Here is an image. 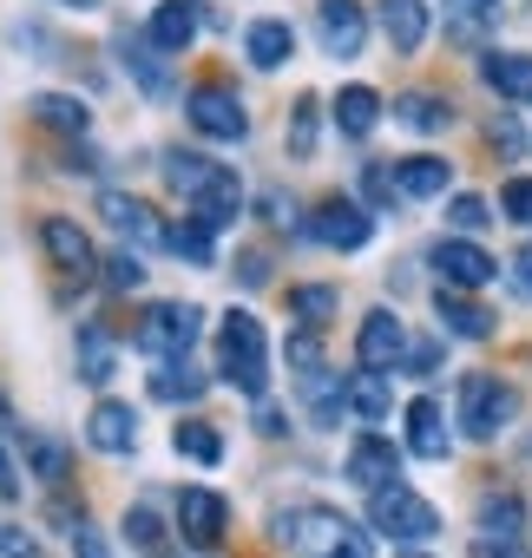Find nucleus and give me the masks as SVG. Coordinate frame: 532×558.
<instances>
[{"mask_svg": "<svg viewBox=\"0 0 532 558\" xmlns=\"http://www.w3.org/2000/svg\"><path fill=\"white\" fill-rule=\"evenodd\" d=\"M277 538L297 558H375L368 532L349 525L336 506H290V512H277Z\"/></svg>", "mask_w": 532, "mask_h": 558, "instance_id": "nucleus-1", "label": "nucleus"}, {"mask_svg": "<svg viewBox=\"0 0 532 558\" xmlns=\"http://www.w3.org/2000/svg\"><path fill=\"white\" fill-rule=\"evenodd\" d=\"M217 375L250 401H263V388H270V349H263V323L250 310H230L217 323Z\"/></svg>", "mask_w": 532, "mask_h": 558, "instance_id": "nucleus-2", "label": "nucleus"}, {"mask_svg": "<svg viewBox=\"0 0 532 558\" xmlns=\"http://www.w3.org/2000/svg\"><path fill=\"white\" fill-rule=\"evenodd\" d=\"M368 525L375 532H388V538H401V545H421V538H434L440 532V512L414 493V486H382V493H368Z\"/></svg>", "mask_w": 532, "mask_h": 558, "instance_id": "nucleus-3", "label": "nucleus"}, {"mask_svg": "<svg viewBox=\"0 0 532 558\" xmlns=\"http://www.w3.org/2000/svg\"><path fill=\"white\" fill-rule=\"evenodd\" d=\"M197 329H204V310L197 303H152L145 323H138V349L158 355V362H184L191 342H197Z\"/></svg>", "mask_w": 532, "mask_h": 558, "instance_id": "nucleus-4", "label": "nucleus"}, {"mask_svg": "<svg viewBox=\"0 0 532 558\" xmlns=\"http://www.w3.org/2000/svg\"><path fill=\"white\" fill-rule=\"evenodd\" d=\"M512 414H519V395L499 375H467L460 381V427H467V440H493Z\"/></svg>", "mask_w": 532, "mask_h": 558, "instance_id": "nucleus-5", "label": "nucleus"}, {"mask_svg": "<svg viewBox=\"0 0 532 558\" xmlns=\"http://www.w3.org/2000/svg\"><path fill=\"white\" fill-rule=\"evenodd\" d=\"M184 119H191L204 138H217V145L250 138V112H243V99H237L230 86H191V93H184Z\"/></svg>", "mask_w": 532, "mask_h": 558, "instance_id": "nucleus-6", "label": "nucleus"}, {"mask_svg": "<svg viewBox=\"0 0 532 558\" xmlns=\"http://www.w3.org/2000/svg\"><path fill=\"white\" fill-rule=\"evenodd\" d=\"M427 263L440 269V283H447V290H486L493 276H499V263H493L473 236H440V243L427 250Z\"/></svg>", "mask_w": 532, "mask_h": 558, "instance_id": "nucleus-7", "label": "nucleus"}, {"mask_svg": "<svg viewBox=\"0 0 532 558\" xmlns=\"http://www.w3.org/2000/svg\"><path fill=\"white\" fill-rule=\"evenodd\" d=\"M310 236H316V243H329V250H362V243L375 236V217H368L355 197H329V204H316Z\"/></svg>", "mask_w": 532, "mask_h": 558, "instance_id": "nucleus-8", "label": "nucleus"}, {"mask_svg": "<svg viewBox=\"0 0 532 558\" xmlns=\"http://www.w3.org/2000/svg\"><path fill=\"white\" fill-rule=\"evenodd\" d=\"M355 362L362 368H395V362H408V329H401V316L395 310H368L362 316V329H355Z\"/></svg>", "mask_w": 532, "mask_h": 558, "instance_id": "nucleus-9", "label": "nucleus"}, {"mask_svg": "<svg viewBox=\"0 0 532 558\" xmlns=\"http://www.w3.org/2000/svg\"><path fill=\"white\" fill-rule=\"evenodd\" d=\"M316 34H323L329 60H355L368 40V8H355V0H316Z\"/></svg>", "mask_w": 532, "mask_h": 558, "instance_id": "nucleus-10", "label": "nucleus"}, {"mask_svg": "<svg viewBox=\"0 0 532 558\" xmlns=\"http://www.w3.org/2000/svg\"><path fill=\"white\" fill-rule=\"evenodd\" d=\"M40 243H47V256H53L66 276H80V283H86L93 269H99V256H93V236H86L73 217H47V223H40Z\"/></svg>", "mask_w": 532, "mask_h": 558, "instance_id": "nucleus-11", "label": "nucleus"}, {"mask_svg": "<svg viewBox=\"0 0 532 558\" xmlns=\"http://www.w3.org/2000/svg\"><path fill=\"white\" fill-rule=\"evenodd\" d=\"M99 217H106L119 236H132V243H165V230H171V223H158V210H152L145 197H132V191H106V197H99Z\"/></svg>", "mask_w": 532, "mask_h": 558, "instance_id": "nucleus-12", "label": "nucleus"}, {"mask_svg": "<svg viewBox=\"0 0 532 558\" xmlns=\"http://www.w3.org/2000/svg\"><path fill=\"white\" fill-rule=\"evenodd\" d=\"M178 525H184V538L191 545H217L223 538V525H230V506H223V493H210V486H191L184 499H178Z\"/></svg>", "mask_w": 532, "mask_h": 558, "instance_id": "nucleus-13", "label": "nucleus"}, {"mask_svg": "<svg viewBox=\"0 0 532 558\" xmlns=\"http://www.w3.org/2000/svg\"><path fill=\"white\" fill-rule=\"evenodd\" d=\"M349 480H355L362 493H382V486L401 480V453H395L382 434H362V440L349 447Z\"/></svg>", "mask_w": 532, "mask_h": 558, "instance_id": "nucleus-14", "label": "nucleus"}, {"mask_svg": "<svg viewBox=\"0 0 532 558\" xmlns=\"http://www.w3.org/2000/svg\"><path fill=\"white\" fill-rule=\"evenodd\" d=\"M375 14H382V34L395 53H421L434 14H427V0H375Z\"/></svg>", "mask_w": 532, "mask_h": 558, "instance_id": "nucleus-15", "label": "nucleus"}, {"mask_svg": "<svg viewBox=\"0 0 532 558\" xmlns=\"http://www.w3.org/2000/svg\"><path fill=\"white\" fill-rule=\"evenodd\" d=\"M86 440H93L99 453H132V447H138V414H132V401H99L93 421H86Z\"/></svg>", "mask_w": 532, "mask_h": 558, "instance_id": "nucleus-16", "label": "nucleus"}, {"mask_svg": "<svg viewBox=\"0 0 532 558\" xmlns=\"http://www.w3.org/2000/svg\"><path fill=\"white\" fill-rule=\"evenodd\" d=\"M204 27V8L197 0H165V8H152V47L158 53H184Z\"/></svg>", "mask_w": 532, "mask_h": 558, "instance_id": "nucleus-17", "label": "nucleus"}, {"mask_svg": "<svg viewBox=\"0 0 532 558\" xmlns=\"http://www.w3.org/2000/svg\"><path fill=\"white\" fill-rule=\"evenodd\" d=\"M480 80L512 99V106H532V53H480Z\"/></svg>", "mask_w": 532, "mask_h": 558, "instance_id": "nucleus-18", "label": "nucleus"}, {"mask_svg": "<svg viewBox=\"0 0 532 558\" xmlns=\"http://www.w3.org/2000/svg\"><path fill=\"white\" fill-rule=\"evenodd\" d=\"M243 53H250V66H263V73L290 66V53H297L290 21H250V27H243Z\"/></svg>", "mask_w": 532, "mask_h": 558, "instance_id": "nucleus-19", "label": "nucleus"}, {"mask_svg": "<svg viewBox=\"0 0 532 558\" xmlns=\"http://www.w3.org/2000/svg\"><path fill=\"white\" fill-rule=\"evenodd\" d=\"M434 316H440V329L460 336V342H486V336H493V310H480V303L460 296V290H440V296H434Z\"/></svg>", "mask_w": 532, "mask_h": 558, "instance_id": "nucleus-20", "label": "nucleus"}, {"mask_svg": "<svg viewBox=\"0 0 532 558\" xmlns=\"http://www.w3.org/2000/svg\"><path fill=\"white\" fill-rule=\"evenodd\" d=\"M408 453L414 460H447V414L440 401H408Z\"/></svg>", "mask_w": 532, "mask_h": 558, "instance_id": "nucleus-21", "label": "nucleus"}, {"mask_svg": "<svg viewBox=\"0 0 532 558\" xmlns=\"http://www.w3.org/2000/svg\"><path fill=\"white\" fill-rule=\"evenodd\" d=\"M119 53H125V73L138 80V93H145V99H171V93H178L152 40H132V34H119Z\"/></svg>", "mask_w": 532, "mask_h": 558, "instance_id": "nucleus-22", "label": "nucleus"}, {"mask_svg": "<svg viewBox=\"0 0 532 558\" xmlns=\"http://www.w3.org/2000/svg\"><path fill=\"white\" fill-rule=\"evenodd\" d=\"M395 184H401V197H440L454 184V165L434 151H414V158H395Z\"/></svg>", "mask_w": 532, "mask_h": 558, "instance_id": "nucleus-23", "label": "nucleus"}, {"mask_svg": "<svg viewBox=\"0 0 532 558\" xmlns=\"http://www.w3.org/2000/svg\"><path fill=\"white\" fill-rule=\"evenodd\" d=\"M27 112H34L47 132H66V138H86V125H93V106L73 99V93H34Z\"/></svg>", "mask_w": 532, "mask_h": 558, "instance_id": "nucleus-24", "label": "nucleus"}, {"mask_svg": "<svg viewBox=\"0 0 532 558\" xmlns=\"http://www.w3.org/2000/svg\"><path fill=\"white\" fill-rule=\"evenodd\" d=\"M210 236H217L210 217H178V223L165 230V250L184 256V263H197V269H210V263H217V243H210Z\"/></svg>", "mask_w": 532, "mask_h": 558, "instance_id": "nucleus-25", "label": "nucleus"}, {"mask_svg": "<svg viewBox=\"0 0 532 558\" xmlns=\"http://www.w3.org/2000/svg\"><path fill=\"white\" fill-rule=\"evenodd\" d=\"M375 119H382V93H375V86H342V93H336V125H342V138H368Z\"/></svg>", "mask_w": 532, "mask_h": 558, "instance_id": "nucleus-26", "label": "nucleus"}, {"mask_svg": "<svg viewBox=\"0 0 532 558\" xmlns=\"http://www.w3.org/2000/svg\"><path fill=\"white\" fill-rule=\"evenodd\" d=\"M395 119H401L408 132L434 138V132H447V125H454V106H447L440 93H401V99H395Z\"/></svg>", "mask_w": 532, "mask_h": 558, "instance_id": "nucleus-27", "label": "nucleus"}, {"mask_svg": "<svg viewBox=\"0 0 532 558\" xmlns=\"http://www.w3.org/2000/svg\"><path fill=\"white\" fill-rule=\"evenodd\" d=\"M217 171H223V165H217V158H204V151H165V178H171V191H184L191 204L217 184Z\"/></svg>", "mask_w": 532, "mask_h": 558, "instance_id": "nucleus-28", "label": "nucleus"}, {"mask_svg": "<svg viewBox=\"0 0 532 558\" xmlns=\"http://www.w3.org/2000/svg\"><path fill=\"white\" fill-rule=\"evenodd\" d=\"M303 401H310V421L316 427H336L342 421V408H349V375H303Z\"/></svg>", "mask_w": 532, "mask_h": 558, "instance_id": "nucleus-29", "label": "nucleus"}, {"mask_svg": "<svg viewBox=\"0 0 532 558\" xmlns=\"http://www.w3.org/2000/svg\"><path fill=\"white\" fill-rule=\"evenodd\" d=\"M112 368H119V349H112V336H106L99 323H86V329H80V381L106 388V381H112Z\"/></svg>", "mask_w": 532, "mask_h": 558, "instance_id": "nucleus-30", "label": "nucleus"}, {"mask_svg": "<svg viewBox=\"0 0 532 558\" xmlns=\"http://www.w3.org/2000/svg\"><path fill=\"white\" fill-rule=\"evenodd\" d=\"M519 525H525V506L519 493H486L480 499V532L499 538V545H519Z\"/></svg>", "mask_w": 532, "mask_h": 558, "instance_id": "nucleus-31", "label": "nucleus"}, {"mask_svg": "<svg viewBox=\"0 0 532 558\" xmlns=\"http://www.w3.org/2000/svg\"><path fill=\"white\" fill-rule=\"evenodd\" d=\"M171 447H178L184 460H197V466H217V460H223V434H217L210 421H184V427L171 434Z\"/></svg>", "mask_w": 532, "mask_h": 558, "instance_id": "nucleus-32", "label": "nucleus"}, {"mask_svg": "<svg viewBox=\"0 0 532 558\" xmlns=\"http://www.w3.org/2000/svg\"><path fill=\"white\" fill-rule=\"evenodd\" d=\"M152 395H158V401H197V395H204V375H197L191 362H158Z\"/></svg>", "mask_w": 532, "mask_h": 558, "instance_id": "nucleus-33", "label": "nucleus"}, {"mask_svg": "<svg viewBox=\"0 0 532 558\" xmlns=\"http://www.w3.org/2000/svg\"><path fill=\"white\" fill-rule=\"evenodd\" d=\"M349 408L375 427V421H388V381L375 375V368H362V375H349Z\"/></svg>", "mask_w": 532, "mask_h": 558, "instance_id": "nucleus-34", "label": "nucleus"}, {"mask_svg": "<svg viewBox=\"0 0 532 558\" xmlns=\"http://www.w3.org/2000/svg\"><path fill=\"white\" fill-rule=\"evenodd\" d=\"M316 125H323V106L297 99V112H290V158H316Z\"/></svg>", "mask_w": 532, "mask_h": 558, "instance_id": "nucleus-35", "label": "nucleus"}, {"mask_svg": "<svg viewBox=\"0 0 532 558\" xmlns=\"http://www.w3.org/2000/svg\"><path fill=\"white\" fill-rule=\"evenodd\" d=\"M290 316H303V329H323L336 316V290L310 283V290H290Z\"/></svg>", "mask_w": 532, "mask_h": 558, "instance_id": "nucleus-36", "label": "nucleus"}, {"mask_svg": "<svg viewBox=\"0 0 532 558\" xmlns=\"http://www.w3.org/2000/svg\"><path fill=\"white\" fill-rule=\"evenodd\" d=\"M138 283H145V263H138L132 250H112V256H106V290L125 296V290H138Z\"/></svg>", "mask_w": 532, "mask_h": 558, "instance_id": "nucleus-37", "label": "nucleus"}, {"mask_svg": "<svg viewBox=\"0 0 532 558\" xmlns=\"http://www.w3.org/2000/svg\"><path fill=\"white\" fill-rule=\"evenodd\" d=\"M447 223L473 236V230H486V223H493V210H486V197H473V191H460V197L447 204Z\"/></svg>", "mask_w": 532, "mask_h": 558, "instance_id": "nucleus-38", "label": "nucleus"}, {"mask_svg": "<svg viewBox=\"0 0 532 558\" xmlns=\"http://www.w3.org/2000/svg\"><path fill=\"white\" fill-rule=\"evenodd\" d=\"M27 453H34V473H40V480H66V447H60V440L27 434Z\"/></svg>", "mask_w": 532, "mask_h": 558, "instance_id": "nucleus-39", "label": "nucleus"}, {"mask_svg": "<svg viewBox=\"0 0 532 558\" xmlns=\"http://www.w3.org/2000/svg\"><path fill=\"white\" fill-rule=\"evenodd\" d=\"M125 538H132V545H145V551H158V538H165L158 512H152V506H125Z\"/></svg>", "mask_w": 532, "mask_h": 558, "instance_id": "nucleus-40", "label": "nucleus"}, {"mask_svg": "<svg viewBox=\"0 0 532 558\" xmlns=\"http://www.w3.org/2000/svg\"><path fill=\"white\" fill-rule=\"evenodd\" d=\"M362 191H368V204H375V210H388V204L401 197V184H395V171H388V165H362Z\"/></svg>", "mask_w": 532, "mask_h": 558, "instance_id": "nucleus-41", "label": "nucleus"}, {"mask_svg": "<svg viewBox=\"0 0 532 558\" xmlns=\"http://www.w3.org/2000/svg\"><path fill=\"white\" fill-rule=\"evenodd\" d=\"M283 355H290V368H297V375H323V342H316V329L290 336V349H283Z\"/></svg>", "mask_w": 532, "mask_h": 558, "instance_id": "nucleus-42", "label": "nucleus"}, {"mask_svg": "<svg viewBox=\"0 0 532 558\" xmlns=\"http://www.w3.org/2000/svg\"><path fill=\"white\" fill-rule=\"evenodd\" d=\"M499 210H506L512 223H525V230H532V178H506V191H499Z\"/></svg>", "mask_w": 532, "mask_h": 558, "instance_id": "nucleus-43", "label": "nucleus"}, {"mask_svg": "<svg viewBox=\"0 0 532 558\" xmlns=\"http://www.w3.org/2000/svg\"><path fill=\"white\" fill-rule=\"evenodd\" d=\"M73 558H112V545H106V532L80 519V525H73Z\"/></svg>", "mask_w": 532, "mask_h": 558, "instance_id": "nucleus-44", "label": "nucleus"}, {"mask_svg": "<svg viewBox=\"0 0 532 558\" xmlns=\"http://www.w3.org/2000/svg\"><path fill=\"white\" fill-rule=\"evenodd\" d=\"M0 558H40L34 532H27V525H0Z\"/></svg>", "mask_w": 532, "mask_h": 558, "instance_id": "nucleus-45", "label": "nucleus"}, {"mask_svg": "<svg viewBox=\"0 0 532 558\" xmlns=\"http://www.w3.org/2000/svg\"><path fill=\"white\" fill-rule=\"evenodd\" d=\"M237 276H243L250 290H263V283H270V263H263L256 250H243V256H237Z\"/></svg>", "mask_w": 532, "mask_h": 558, "instance_id": "nucleus-46", "label": "nucleus"}, {"mask_svg": "<svg viewBox=\"0 0 532 558\" xmlns=\"http://www.w3.org/2000/svg\"><path fill=\"white\" fill-rule=\"evenodd\" d=\"M256 434H290V421H283V408H270V401H256Z\"/></svg>", "mask_w": 532, "mask_h": 558, "instance_id": "nucleus-47", "label": "nucleus"}, {"mask_svg": "<svg viewBox=\"0 0 532 558\" xmlns=\"http://www.w3.org/2000/svg\"><path fill=\"white\" fill-rule=\"evenodd\" d=\"M14 493H21V466H14L8 440H0V499H14Z\"/></svg>", "mask_w": 532, "mask_h": 558, "instance_id": "nucleus-48", "label": "nucleus"}, {"mask_svg": "<svg viewBox=\"0 0 532 558\" xmlns=\"http://www.w3.org/2000/svg\"><path fill=\"white\" fill-rule=\"evenodd\" d=\"M512 290H519V296H532V243L512 256Z\"/></svg>", "mask_w": 532, "mask_h": 558, "instance_id": "nucleus-49", "label": "nucleus"}, {"mask_svg": "<svg viewBox=\"0 0 532 558\" xmlns=\"http://www.w3.org/2000/svg\"><path fill=\"white\" fill-rule=\"evenodd\" d=\"M408 368H414V375H434V368H440V349H434V342L408 349Z\"/></svg>", "mask_w": 532, "mask_h": 558, "instance_id": "nucleus-50", "label": "nucleus"}, {"mask_svg": "<svg viewBox=\"0 0 532 558\" xmlns=\"http://www.w3.org/2000/svg\"><path fill=\"white\" fill-rule=\"evenodd\" d=\"M473 558H525V551H519V545H499V538H480Z\"/></svg>", "mask_w": 532, "mask_h": 558, "instance_id": "nucleus-51", "label": "nucleus"}, {"mask_svg": "<svg viewBox=\"0 0 532 558\" xmlns=\"http://www.w3.org/2000/svg\"><path fill=\"white\" fill-rule=\"evenodd\" d=\"M493 145H499V151H519V125H512V119H499V125H493Z\"/></svg>", "mask_w": 532, "mask_h": 558, "instance_id": "nucleus-52", "label": "nucleus"}, {"mask_svg": "<svg viewBox=\"0 0 532 558\" xmlns=\"http://www.w3.org/2000/svg\"><path fill=\"white\" fill-rule=\"evenodd\" d=\"M66 8H80V14H99V8H106V0H66Z\"/></svg>", "mask_w": 532, "mask_h": 558, "instance_id": "nucleus-53", "label": "nucleus"}, {"mask_svg": "<svg viewBox=\"0 0 532 558\" xmlns=\"http://www.w3.org/2000/svg\"><path fill=\"white\" fill-rule=\"evenodd\" d=\"M467 8H473V14H493V8H499V0H467Z\"/></svg>", "mask_w": 532, "mask_h": 558, "instance_id": "nucleus-54", "label": "nucleus"}, {"mask_svg": "<svg viewBox=\"0 0 532 558\" xmlns=\"http://www.w3.org/2000/svg\"><path fill=\"white\" fill-rule=\"evenodd\" d=\"M145 558H178V551H145Z\"/></svg>", "mask_w": 532, "mask_h": 558, "instance_id": "nucleus-55", "label": "nucleus"}]
</instances>
